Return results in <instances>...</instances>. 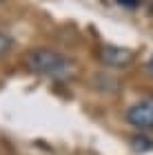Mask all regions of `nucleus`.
I'll use <instances>...</instances> for the list:
<instances>
[{
  "instance_id": "nucleus-1",
  "label": "nucleus",
  "mask_w": 153,
  "mask_h": 155,
  "mask_svg": "<svg viewBox=\"0 0 153 155\" xmlns=\"http://www.w3.org/2000/svg\"><path fill=\"white\" fill-rule=\"evenodd\" d=\"M25 62L33 73L45 75V78H60L62 80V78H69L75 71V62L69 55L53 51V49H47V47L31 49L25 55Z\"/></svg>"
},
{
  "instance_id": "nucleus-2",
  "label": "nucleus",
  "mask_w": 153,
  "mask_h": 155,
  "mask_svg": "<svg viewBox=\"0 0 153 155\" xmlns=\"http://www.w3.org/2000/svg\"><path fill=\"white\" fill-rule=\"evenodd\" d=\"M127 122L140 131L153 129V95L138 100L133 107L127 109Z\"/></svg>"
},
{
  "instance_id": "nucleus-3",
  "label": "nucleus",
  "mask_w": 153,
  "mask_h": 155,
  "mask_svg": "<svg viewBox=\"0 0 153 155\" xmlns=\"http://www.w3.org/2000/svg\"><path fill=\"white\" fill-rule=\"evenodd\" d=\"M100 60L107 67L113 69H124L133 62V51L127 47H104L100 51Z\"/></svg>"
},
{
  "instance_id": "nucleus-4",
  "label": "nucleus",
  "mask_w": 153,
  "mask_h": 155,
  "mask_svg": "<svg viewBox=\"0 0 153 155\" xmlns=\"http://www.w3.org/2000/svg\"><path fill=\"white\" fill-rule=\"evenodd\" d=\"M131 146H133L135 151H151L153 149V140H149L147 135H133L131 137Z\"/></svg>"
},
{
  "instance_id": "nucleus-5",
  "label": "nucleus",
  "mask_w": 153,
  "mask_h": 155,
  "mask_svg": "<svg viewBox=\"0 0 153 155\" xmlns=\"http://www.w3.org/2000/svg\"><path fill=\"white\" fill-rule=\"evenodd\" d=\"M11 47H13V42H11V38L7 36V33H2V31H0V55L9 53V51H11Z\"/></svg>"
},
{
  "instance_id": "nucleus-6",
  "label": "nucleus",
  "mask_w": 153,
  "mask_h": 155,
  "mask_svg": "<svg viewBox=\"0 0 153 155\" xmlns=\"http://www.w3.org/2000/svg\"><path fill=\"white\" fill-rule=\"evenodd\" d=\"M122 7H127V9H135L138 5H140V0H118Z\"/></svg>"
},
{
  "instance_id": "nucleus-7",
  "label": "nucleus",
  "mask_w": 153,
  "mask_h": 155,
  "mask_svg": "<svg viewBox=\"0 0 153 155\" xmlns=\"http://www.w3.org/2000/svg\"><path fill=\"white\" fill-rule=\"evenodd\" d=\"M149 64H151V69H153V58H151V62H149Z\"/></svg>"
}]
</instances>
